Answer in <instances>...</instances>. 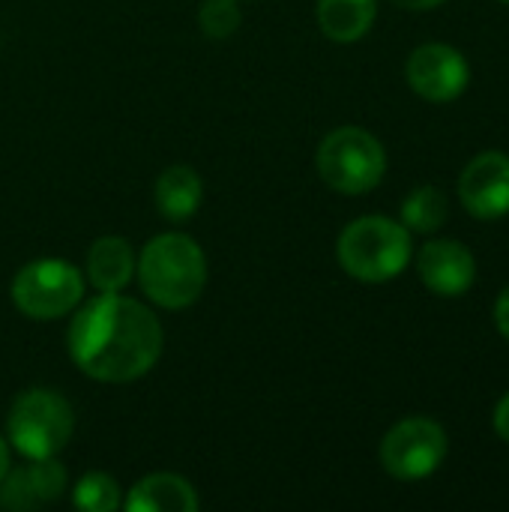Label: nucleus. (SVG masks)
<instances>
[{
    "label": "nucleus",
    "mask_w": 509,
    "mask_h": 512,
    "mask_svg": "<svg viewBox=\"0 0 509 512\" xmlns=\"http://www.w3.org/2000/svg\"><path fill=\"white\" fill-rule=\"evenodd\" d=\"M162 342L165 333L159 318L120 291H99V297L78 303L66 330L72 363L102 384L144 378L159 363Z\"/></svg>",
    "instance_id": "f257e3e1"
},
{
    "label": "nucleus",
    "mask_w": 509,
    "mask_h": 512,
    "mask_svg": "<svg viewBox=\"0 0 509 512\" xmlns=\"http://www.w3.org/2000/svg\"><path fill=\"white\" fill-rule=\"evenodd\" d=\"M135 276L150 303L177 312L198 303L207 285V258L189 234L168 231L141 249Z\"/></svg>",
    "instance_id": "f03ea898"
},
{
    "label": "nucleus",
    "mask_w": 509,
    "mask_h": 512,
    "mask_svg": "<svg viewBox=\"0 0 509 512\" xmlns=\"http://www.w3.org/2000/svg\"><path fill=\"white\" fill-rule=\"evenodd\" d=\"M411 231L390 216H360L345 225L336 243L342 270L369 285L396 279L411 261Z\"/></svg>",
    "instance_id": "7ed1b4c3"
},
{
    "label": "nucleus",
    "mask_w": 509,
    "mask_h": 512,
    "mask_svg": "<svg viewBox=\"0 0 509 512\" xmlns=\"http://www.w3.org/2000/svg\"><path fill=\"white\" fill-rule=\"evenodd\" d=\"M75 432V414L69 402L45 387H33L15 396L6 414V441L24 459L57 456Z\"/></svg>",
    "instance_id": "20e7f679"
},
{
    "label": "nucleus",
    "mask_w": 509,
    "mask_h": 512,
    "mask_svg": "<svg viewBox=\"0 0 509 512\" xmlns=\"http://www.w3.org/2000/svg\"><path fill=\"white\" fill-rule=\"evenodd\" d=\"M318 174L324 183L342 195H366L372 192L387 171L384 144L360 129V126H339L333 129L318 147Z\"/></svg>",
    "instance_id": "39448f33"
},
{
    "label": "nucleus",
    "mask_w": 509,
    "mask_h": 512,
    "mask_svg": "<svg viewBox=\"0 0 509 512\" xmlns=\"http://www.w3.org/2000/svg\"><path fill=\"white\" fill-rule=\"evenodd\" d=\"M84 300V276L63 258H39L24 264L12 279V303L33 321H54L78 309Z\"/></svg>",
    "instance_id": "423d86ee"
},
{
    "label": "nucleus",
    "mask_w": 509,
    "mask_h": 512,
    "mask_svg": "<svg viewBox=\"0 0 509 512\" xmlns=\"http://www.w3.org/2000/svg\"><path fill=\"white\" fill-rule=\"evenodd\" d=\"M450 441L438 420L408 417L396 423L381 441V465L390 477L414 483L432 477L447 459Z\"/></svg>",
    "instance_id": "0eeeda50"
},
{
    "label": "nucleus",
    "mask_w": 509,
    "mask_h": 512,
    "mask_svg": "<svg viewBox=\"0 0 509 512\" xmlns=\"http://www.w3.org/2000/svg\"><path fill=\"white\" fill-rule=\"evenodd\" d=\"M405 78L420 99L444 105L468 90L471 66L459 48L447 42H426L411 51L405 63Z\"/></svg>",
    "instance_id": "6e6552de"
},
{
    "label": "nucleus",
    "mask_w": 509,
    "mask_h": 512,
    "mask_svg": "<svg viewBox=\"0 0 509 512\" xmlns=\"http://www.w3.org/2000/svg\"><path fill=\"white\" fill-rule=\"evenodd\" d=\"M462 207L477 219H501L509 213V156L486 150L474 156L459 177Z\"/></svg>",
    "instance_id": "1a4fd4ad"
},
{
    "label": "nucleus",
    "mask_w": 509,
    "mask_h": 512,
    "mask_svg": "<svg viewBox=\"0 0 509 512\" xmlns=\"http://www.w3.org/2000/svg\"><path fill=\"white\" fill-rule=\"evenodd\" d=\"M66 492V468L51 459H27V465H18L6 471L0 480V507L12 512H30L60 501Z\"/></svg>",
    "instance_id": "9d476101"
},
{
    "label": "nucleus",
    "mask_w": 509,
    "mask_h": 512,
    "mask_svg": "<svg viewBox=\"0 0 509 512\" xmlns=\"http://www.w3.org/2000/svg\"><path fill=\"white\" fill-rule=\"evenodd\" d=\"M417 273L438 297H462L477 279V258L459 240H432L420 249Z\"/></svg>",
    "instance_id": "9b49d317"
},
{
    "label": "nucleus",
    "mask_w": 509,
    "mask_h": 512,
    "mask_svg": "<svg viewBox=\"0 0 509 512\" xmlns=\"http://www.w3.org/2000/svg\"><path fill=\"white\" fill-rule=\"evenodd\" d=\"M123 507L129 512H195L201 501L189 480L177 474H150L129 489Z\"/></svg>",
    "instance_id": "f8f14e48"
},
{
    "label": "nucleus",
    "mask_w": 509,
    "mask_h": 512,
    "mask_svg": "<svg viewBox=\"0 0 509 512\" xmlns=\"http://www.w3.org/2000/svg\"><path fill=\"white\" fill-rule=\"evenodd\" d=\"M135 276V255L123 237H99L87 252V279L96 291H123Z\"/></svg>",
    "instance_id": "ddd939ff"
},
{
    "label": "nucleus",
    "mask_w": 509,
    "mask_h": 512,
    "mask_svg": "<svg viewBox=\"0 0 509 512\" xmlns=\"http://www.w3.org/2000/svg\"><path fill=\"white\" fill-rule=\"evenodd\" d=\"M378 15V0H318L321 33L333 42H360Z\"/></svg>",
    "instance_id": "4468645a"
},
{
    "label": "nucleus",
    "mask_w": 509,
    "mask_h": 512,
    "mask_svg": "<svg viewBox=\"0 0 509 512\" xmlns=\"http://www.w3.org/2000/svg\"><path fill=\"white\" fill-rule=\"evenodd\" d=\"M201 177L189 165H171L156 180V207L168 222H186L201 207Z\"/></svg>",
    "instance_id": "2eb2a0df"
},
{
    "label": "nucleus",
    "mask_w": 509,
    "mask_h": 512,
    "mask_svg": "<svg viewBox=\"0 0 509 512\" xmlns=\"http://www.w3.org/2000/svg\"><path fill=\"white\" fill-rule=\"evenodd\" d=\"M447 216L450 204L438 186H420L402 204V225L411 234H435L447 222Z\"/></svg>",
    "instance_id": "dca6fc26"
},
{
    "label": "nucleus",
    "mask_w": 509,
    "mask_h": 512,
    "mask_svg": "<svg viewBox=\"0 0 509 512\" xmlns=\"http://www.w3.org/2000/svg\"><path fill=\"white\" fill-rule=\"evenodd\" d=\"M72 504L84 512H114L123 504L120 486L114 477L102 474V471H87L72 492Z\"/></svg>",
    "instance_id": "f3484780"
},
{
    "label": "nucleus",
    "mask_w": 509,
    "mask_h": 512,
    "mask_svg": "<svg viewBox=\"0 0 509 512\" xmlns=\"http://www.w3.org/2000/svg\"><path fill=\"white\" fill-rule=\"evenodd\" d=\"M240 21L243 15L237 0H204L198 9V24L210 39H228L231 33H237Z\"/></svg>",
    "instance_id": "a211bd4d"
},
{
    "label": "nucleus",
    "mask_w": 509,
    "mask_h": 512,
    "mask_svg": "<svg viewBox=\"0 0 509 512\" xmlns=\"http://www.w3.org/2000/svg\"><path fill=\"white\" fill-rule=\"evenodd\" d=\"M492 426L498 432V438L509 444V393L501 396V402L495 405V417H492Z\"/></svg>",
    "instance_id": "6ab92c4d"
},
{
    "label": "nucleus",
    "mask_w": 509,
    "mask_h": 512,
    "mask_svg": "<svg viewBox=\"0 0 509 512\" xmlns=\"http://www.w3.org/2000/svg\"><path fill=\"white\" fill-rule=\"evenodd\" d=\"M495 327L501 330V336L509 342V285L501 291V297L495 303Z\"/></svg>",
    "instance_id": "aec40b11"
},
{
    "label": "nucleus",
    "mask_w": 509,
    "mask_h": 512,
    "mask_svg": "<svg viewBox=\"0 0 509 512\" xmlns=\"http://www.w3.org/2000/svg\"><path fill=\"white\" fill-rule=\"evenodd\" d=\"M390 3H396V6H402V9H411V12H426V9L441 6L444 0H390Z\"/></svg>",
    "instance_id": "412c9836"
},
{
    "label": "nucleus",
    "mask_w": 509,
    "mask_h": 512,
    "mask_svg": "<svg viewBox=\"0 0 509 512\" xmlns=\"http://www.w3.org/2000/svg\"><path fill=\"white\" fill-rule=\"evenodd\" d=\"M6 471H9V447H6V441L0 435V480L6 477Z\"/></svg>",
    "instance_id": "4be33fe9"
},
{
    "label": "nucleus",
    "mask_w": 509,
    "mask_h": 512,
    "mask_svg": "<svg viewBox=\"0 0 509 512\" xmlns=\"http://www.w3.org/2000/svg\"><path fill=\"white\" fill-rule=\"evenodd\" d=\"M504 3H509V0H504Z\"/></svg>",
    "instance_id": "5701e85b"
}]
</instances>
